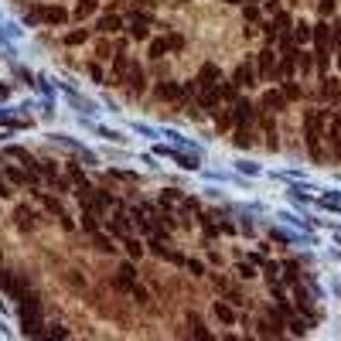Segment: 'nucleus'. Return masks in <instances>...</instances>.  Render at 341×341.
Masks as SVG:
<instances>
[{
    "label": "nucleus",
    "instance_id": "nucleus-1",
    "mask_svg": "<svg viewBox=\"0 0 341 341\" xmlns=\"http://www.w3.org/2000/svg\"><path fill=\"white\" fill-rule=\"evenodd\" d=\"M21 331H24V338L45 334V328H41V300H38L31 290L21 297Z\"/></svg>",
    "mask_w": 341,
    "mask_h": 341
},
{
    "label": "nucleus",
    "instance_id": "nucleus-2",
    "mask_svg": "<svg viewBox=\"0 0 341 341\" xmlns=\"http://www.w3.org/2000/svg\"><path fill=\"white\" fill-rule=\"evenodd\" d=\"M328 120H331L328 113H307L304 120V140L314 154V160H321V123H328Z\"/></svg>",
    "mask_w": 341,
    "mask_h": 341
},
{
    "label": "nucleus",
    "instance_id": "nucleus-3",
    "mask_svg": "<svg viewBox=\"0 0 341 341\" xmlns=\"http://www.w3.org/2000/svg\"><path fill=\"white\" fill-rule=\"evenodd\" d=\"M314 41H318V68L324 75L331 65V24H318L314 27Z\"/></svg>",
    "mask_w": 341,
    "mask_h": 341
},
{
    "label": "nucleus",
    "instance_id": "nucleus-4",
    "mask_svg": "<svg viewBox=\"0 0 341 341\" xmlns=\"http://www.w3.org/2000/svg\"><path fill=\"white\" fill-rule=\"evenodd\" d=\"M287 96L280 89H270V92H263V109H266V113H280V109H287Z\"/></svg>",
    "mask_w": 341,
    "mask_h": 341
},
{
    "label": "nucleus",
    "instance_id": "nucleus-5",
    "mask_svg": "<svg viewBox=\"0 0 341 341\" xmlns=\"http://www.w3.org/2000/svg\"><path fill=\"white\" fill-rule=\"evenodd\" d=\"M218 99H222V89H218L215 82H212V86H202V92H198V106H202V109H215Z\"/></svg>",
    "mask_w": 341,
    "mask_h": 341
},
{
    "label": "nucleus",
    "instance_id": "nucleus-6",
    "mask_svg": "<svg viewBox=\"0 0 341 341\" xmlns=\"http://www.w3.org/2000/svg\"><path fill=\"white\" fill-rule=\"evenodd\" d=\"M260 75L263 79H276V51L273 48H263L260 51Z\"/></svg>",
    "mask_w": 341,
    "mask_h": 341
},
{
    "label": "nucleus",
    "instance_id": "nucleus-7",
    "mask_svg": "<svg viewBox=\"0 0 341 341\" xmlns=\"http://www.w3.org/2000/svg\"><path fill=\"white\" fill-rule=\"evenodd\" d=\"M126 82H130V89L133 92L144 89V68H140L136 58H126Z\"/></svg>",
    "mask_w": 341,
    "mask_h": 341
},
{
    "label": "nucleus",
    "instance_id": "nucleus-8",
    "mask_svg": "<svg viewBox=\"0 0 341 341\" xmlns=\"http://www.w3.org/2000/svg\"><path fill=\"white\" fill-rule=\"evenodd\" d=\"M256 75H260V72H256V68H252V62H242V65L236 68V86H252V82H256Z\"/></svg>",
    "mask_w": 341,
    "mask_h": 341
},
{
    "label": "nucleus",
    "instance_id": "nucleus-9",
    "mask_svg": "<svg viewBox=\"0 0 341 341\" xmlns=\"http://www.w3.org/2000/svg\"><path fill=\"white\" fill-rule=\"evenodd\" d=\"M150 34V17H144V14H133V21H130V38H147Z\"/></svg>",
    "mask_w": 341,
    "mask_h": 341
},
{
    "label": "nucleus",
    "instance_id": "nucleus-10",
    "mask_svg": "<svg viewBox=\"0 0 341 341\" xmlns=\"http://www.w3.org/2000/svg\"><path fill=\"white\" fill-rule=\"evenodd\" d=\"M34 198H38V202L45 205V208L51 212V215H58V222L65 218V212H62V202H58V198H51V194H45V191H34Z\"/></svg>",
    "mask_w": 341,
    "mask_h": 341
},
{
    "label": "nucleus",
    "instance_id": "nucleus-11",
    "mask_svg": "<svg viewBox=\"0 0 341 341\" xmlns=\"http://www.w3.org/2000/svg\"><path fill=\"white\" fill-rule=\"evenodd\" d=\"M41 21H48V24H65L68 21V11H65V7H41Z\"/></svg>",
    "mask_w": 341,
    "mask_h": 341
},
{
    "label": "nucleus",
    "instance_id": "nucleus-12",
    "mask_svg": "<svg viewBox=\"0 0 341 341\" xmlns=\"http://www.w3.org/2000/svg\"><path fill=\"white\" fill-rule=\"evenodd\" d=\"M328 140L334 144V154H341V113L328 123Z\"/></svg>",
    "mask_w": 341,
    "mask_h": 341
},
{
    "label": "nucleus",
    "instance_id": "nucleus-13",
    "mask_svg": "<svg viewBox=\"0 0 341 341\" xmlns=\"http://www.w3.org/2000/svg\"><path fill=\"white\" fill-rule=\"evenodd\" d=\"M133 280H136L133 263H123V266H120V276H116L113 283H116V287H133Z\"/></svg>",
    "mask_w": 341,
    "mask_h": 341
},
{
    "label": "nucleus",
    "instance_id": "nucleus-14",
    "mask_svg": "<svg viewBox=\"0 0 341 341\" xmlns=\"http://www.w3.org/2000/svg\"><path fill=\"white\" fill-rule=\"evenodd\" d=\"M215 79H218V68L208 62V65H202V72H198V79H194V82H198V89H202V86H212Z\"/></svg>",
    "mask_w": 341,
    "mask_h": 341
},
{
    "label": "nucleus",
    "instance_id": "nucleus-15",
    "mask_svg": "<svg viewBox=\"0 0 341 341\" xmlns=\"http://www.w3.org/2000/svg\"><path fill=\"white\" fill-rule=\"evenodd\" d=\"M120 27H123V17H120V14H106V17L99 21V31H106V34L120 31Z\"/></svg>",
    "mask_w": 341,
    "mask_h": 341
},
{
    "label": "nucleus",
    "instance_id": "nucleus-16",
    "mask_svg": "<svg viewBox=\"0 0 341 341\" xmlns=\"http://www.w3.org/2000/svg\"><path fill=\"white\" fill-rule=\"evenodd\" d=\"M290 34H294V41H297V45H307V41L314 38V27H310V24H297V27H294Z\"/></svg>",
    "mask_w": 341,
    "mask_h": 341
},
{
    "label": "nucleus",
    "instance_id": "nucleus-17",
    "mask_svg": "<svg viewBox=\"0 0 341 341\" xmlns=\"http://www.w3.org/2000/svg\"><path fill=\"white\" fill-rule=\"evenodd\" d=\"M14 218H17V229H21V232H27V229L34 225V218H31V208H17V212H14Z\"/></svg>",
    "mask_w": 341,
    "mask_h": 341
},
{
    "label": "nucleus",
    "instance_id": "nucleus-18",
    "mask_svg": "<svg viewBox=\"0 0 341 341\" xmlns=\"http://www.w3.org/2000/svg\"><path fill=\"white\" fill-rule=\"evenodd\" d=\"M236 120H239V123H249V120H252V102H246V99L236 102Z\"/></svg>",
    "mask_w": 341,
    "mask_h": 341
},
{
    "label": "nucleus",
    "instance_id": "nucleus-19",
    "mask_svg": "<svg viewBox=\"0 0 341 341\" xmlns=\"http://www.w3.org/2000/svg\"><path fill=\"white\" fill-rule=\"evenodd\" d=\"M215 318L225 321V324H232V321H236V310H232L229 304H222V300H218V304H215Z\"/></svg>",
    "mask_w": 341,
    "mask_h": 341
},
{
    "label": "nucleus",
    "instance_id": "nucleus-20",
    "mask_svg": "<svg viewBox=\"0 0 341 341\" xmlns=\"http://www.w3.org/2000/svg\"><path fill=\"white\" fill-rule=\"evenodd\" d=\"M157 96H160V99H178V96H184V89L170 82V86H160V89H157Z\"/></svg>",
    "mask_w": 341,
    "mask_h": 341
},
{
    "label": "nucleus",
    "instance_id": "nucleus-21",
    "mask_svg": "<svg viewBox=\"0 0 341 341\" xmlns=\"http://www.w3.org/2000/svg\"><path fill=\"white\" fill-rule=\"evenodd\" d=\"M7 178H11L14 184H31L34 181V174H24V170H17V167H7Z\"/></svg>",
    "mask_w": 341,
    "mask_h": 341
},
{
    "label": "nucleus",
    "instance_id": "nucleus-22",
    "mask_svg": "<svg viewBox=\"0 0 341 341\" xmlns=\"http://www.w3.org/2000/svg\"><path fill=\"white\" fill-rule=\"evenodd\" d=\"M283 96H287V99H300V96H304V89H300L294 79H283Z\"/></svg>",
    "mask_w": 341,
    "mask_h": 341
},
{
    "label": "nucleus",
    "instance_id": "nucleus-23",
    "mask_svg": "<svg viewBox=\"0 0 341 341\" xmlns=\"http://www.w3.org/2000/svg\"><path fill=\"white\" fill-rule=\"evenodd\" d=\"M96 0H79V7H75V17H89V14H96Z\"/></svg>",
    "mask_w": 341,
    "mask_h": 341
},
{
    "label": "nucleus",
    "instance_id": "nucleus-24",
    "mask_svg": "<svg viewBox=\"0 0 341 341\" xmlns=\"http://www.w3.org/2000/svg\"><path fill=\"white\" fill-rule=\"evenodd\" d=\"M82 229H86V232H99V222H96V212H92V208H86V215H82Z\"/></svg>",
    "mask_w": 341,
    "mask_h": 341
},
{
    "label": "nucleus",
    "instance_id": "nucleus-25",
    "mask_svg": "<svg viewBox=\"0 0 341 341\" xmlns=\"http://www.w3.org/2000/svg\"><path fill=\"white\" fill-rule=\"evenodd\" d=\"M68 178H72V181L79 184V188H89V184H86V174H82V167H79V164H68Z\"/></svg>",
    "mask_w": 341,
    "mask_h": 341
},
{
    "label": "nucleus",
    "instance_id": "nucleus-26",
    "mask_svg": "<svg viewBox=\"0 0 341 341\" xmlns=\"http://www.w3.org/2000/svg\"><path fill=\"white\" fill-rule=\"evenodd\" d=\"M123 246H126V252H130V260H140V256H144V246H140L136 239H126Z\"/></svg>",
    "mask_w": 341,
    "mask_h": 341
},
{
    "label": "nucleus",
    "instance_id": "nucleus-27",
    "mask_svg": "<svg viewBox=\"0 0 341 341\" xmlns=\"http://www.w3.org/2000/svg\"><path fill=\"white\" fill-rule=\"evenodd\" d=\"M167 55V41L160 38V41H150V58H164Z\"/></svg>",
    "mask_w": 341,
    "mask_h": 341
},
{
    "label": "nucleus",
    "instance_id": "nucleus-28",
    "mask_svg": "<svg viewBox=\"0 0 341 341\" xmlns=\"http://www.w3.org/2000/svg\"><path fill=\"white\" fill-rule=\"evenodd\" d=\"M86 38H89V31H82V27H79V31H68L65 34V45H82Z\"/></svg>",
    "mask_w": 341,
    "mask_h": 341
},
{
    "label": "nucleus",
    "instance_id": "nucleus-29",
    "mask_svg": "<svg viewBox=\"0 0 341 341\" xmlns=\"http://www.w3.org/2000/svg\"><path fill=\"white\" fill-rule=\"evenodd\" d=\"M297 55H300V58H297V62H300V72H304V75H310V68H314V58L304 55V51H297Z\"/></svg>",
    "mask_w": 341,
    "mask_h": 341
},
{
    "label": "nucleus",
    "instance_id": "nucleus-30",
    "mask_svg": "<svg viewBox=\"0 0 341 341\" xmlns=\"http://www.w3.org/2000/svg\"><path fill=\"white\" fill-rule=\"evenodd\" d=\"M92 202L99 205V208H109V205H113V198H109L106 191H92Z\"/></svg>",
    "mask_w": 341,
    "mask_h": 341
},
{
    "label": "nucleus",
    "instance_id": "nucleus-31",
    "mask_svg": "<svg viewBox=\"0 0 341 341\" xmlns=\"http://www.w3.org/2000/svg\"><path fill=\"white\" fill-rule=\"evenodd\" d=\"M260 334H266V338H276V334H280V328H276L273 321H263V324H260Z\"/></svg>",
    "mask_w": 341,
    "mask_h": 341
},
{
    "label": "nucleus",
    "instance_id": "nucleus-32",
    "mask_svg": "<svg viewBox=\"0 0 341 341\" xmlns=\"http://www.w3.org/2000/svg\"><path fill=\"white\" fill-rule=\"evenodd\" d=\"M92 236H96V246H99L102 252H113V249H116V246H113V242H109L106 236H99V232H92Z\"/></svg>",
    "mask_w": 341,
    "mask_h": 341
},
{
    "label": "nucleus",
    "instance_id": "nucleus-33",
    "mask_svg": "<svg viewBox=\"0 0 341 341\" xmlns=\"http://www.w3.org/2000/svg\"><path fill=\"white\" fill-rule=\"evenodd\" d=\"M164 41H167V48H174V51H178V48H184V38H181V34H167Z\"/></svg>",
    "mask_w": 341,
    "mask_h": 341
},
{
    "label": "nucleus",
    "instance_id": "nucleus-34",
    "mask_svg": "<svg viewBox=\"0 0 341 341\" xmlns=\"http://www.w3.org/2000/svg\"><path fill=\"white\" fill-rule=\"evenodd\" d=\"M318 14H321V17H331V14H334V0H321Z\"/></svg>",
    "mask_w": 341,
    "mask_h": 341
},
{
    "label": "nucleus",
    "instance_id": "nucleus-35",
    "mask_svg": "<svg viewBox=\"0 0 341 341\" xmlns=\"http://www.w3.org/2000/svg\"><path fill=\"white\" fill-rule=\"evenodd\" d=\"M218 89H222V99H232L236 96V82H222Z\"/></svg>",
    "mask_w": 341,
    "mask_h": 341
},
{
    "label": "nucleus",
    "instance_id": "nucleus-36",
    "mask_svg": "<svg viewBox=\"0 0 341 341\" xmlns=\"http://www.w3.org/2000/svg\"><path fill=\"white\" fill-rule=\"evenodd\" d=\"M48 338H68V328H62V324H55V328L48 331Z\"/></svg>",
    "mask_w": 341,
    "mask_h": 341
},
{
    "label": "nucleus",
    "instance_id": "nucleus-37",
    "mask_svg": "<svg viewBox=\"0 0 341 341\" xmlns=\"http://www.w3.org/2000/svg\"><path fill=\"white\" fill-rule=\"evenodd\" d=\"M246 21H249V24H256V21H260V11H256L252 4H249V7H246Z\"/></svg>",
    "mask_w": 341,
    "mask_h": 341
},
{
    "label": "nucleus",
    "instance_id": "nucleus-38",
    "mask_svg": "<svg viewBox=\"0 0 341 341\" xmlns=\"http://www.w3.org/2000/svg\"><path fill=\"white\" fill-rule=\"evenodd\" d=\"M324 96H338V82L328 79V86H324Z\"/></svg>",
    "mask_w": 341,
    "mask_h": 341
},
{
    "label": "nucleus",
    "instance_id": "nucleus-39",
    "mask_svg": "<svg viewBox=\"0 0 341 341\" xmlns=\"http://www.w3.org/2000/svg\"><path fill=\"white\" fill-rule=\"evenodd\" d=\"M290 331H294V334H307V324H304V321H294V324H290Z\"/></svg>",
    "mask_w": 341,
    "mask_h": 341
},
{
    "label": "nucleus",
    "instance_id": "nucleus-40",
    "mask_svg": "<svg viewBox=\"0 0 341 341\" xmlns=\"http://www.w3.org/2000/svg\"><path fill=\"white\" fill-rule=\"evenodd\" d=\"M236 144H239V147H249V136H246V130H239V133H236Z\"/></svg>",
    "mask_w": 341,
    "mask_h": 341
},
{
    "label": "nucleus",
    "instance_id": "nucleus-41",
    "mask_svg": "<svg viewBox=\"0 0 341 341\" xmlns=\"http://www.w3.org/2000/svg\"><path fill=\"white\" fill-rule=\"evenodd\" d=\"M133 297L140 300V304H144V300H147V290H144V287H133Z\"/></svg>",
    "mask_w": 341,
    "mask_h": 341
},
{
    "label": "nucleus",
    "instance_id": "nucleus-42",
    "mask_svg": "<svg viewBox=\"0 0 341 341\" xmlns=\"http://www.w3.org/2000/svg\"><path fill=\"white\" fill-rule=\"evenodd\" d=\"M252 273H256V270H252V266H246V263H242V266H239V276H246V280H249Z\"/></svg>",
    "mask_w": 341,
    "mask_h": 341
},
{
    "label": "nucleus",
    "instance_id": "nucleus-43",
    "mask_svg": "<svg viewBox=\"0 0 341 341\" xmlns=\"http://www.w3.org/2000/svg\"><path fill=\"white\" fill-rule=\"evenodd\" d=\"M0 194H11V191H7V188H4V181H0Z\"/></svg>",
    "mask_w": 341,
    "mask_h": 341
},
{
    "label": "nucleus",
    "instance_id": "nucleus-44",
    "mask_svg": "<svg viewBox=\"0 0 341 341\" xmlns=\"http://www.w3.org/2000/svg\"><path fill=\"white\" fill-rule=\"evenodd\" d=\"M225 4H242V0H225Z\"/></svg>",
    "mask_w": 341,
    "mask_h": 341
},
{
    "label": "nucleus",
    "instance_id": "nucleus-45",
    "mask_svg": "<svg viewBox=\"0 0 341 341\" xmlns=\"http://www.w3.org/2000/svg\"><path fill=\"white\" fill-rule=\"evenodd\" d=\"M242 4H256V0H242Z\"/></svg>",
    "mask_w": 341,
    "mask_h": 341
},
{
    "label": "nucleus",
    "instance_id": "nucleus-46",
    "mask_svg": "<svg viewBox=\"0 0 341 341\" xmlns=\"http://www.w3.org/2000/svg\"><path fill=\"white\" fill-rule=\"evenodd\" d=\"M338 65H341V51H338Z\"/></svg>",
    "mask_w": 341,
    "mask_h": 341
}]
</instances>
